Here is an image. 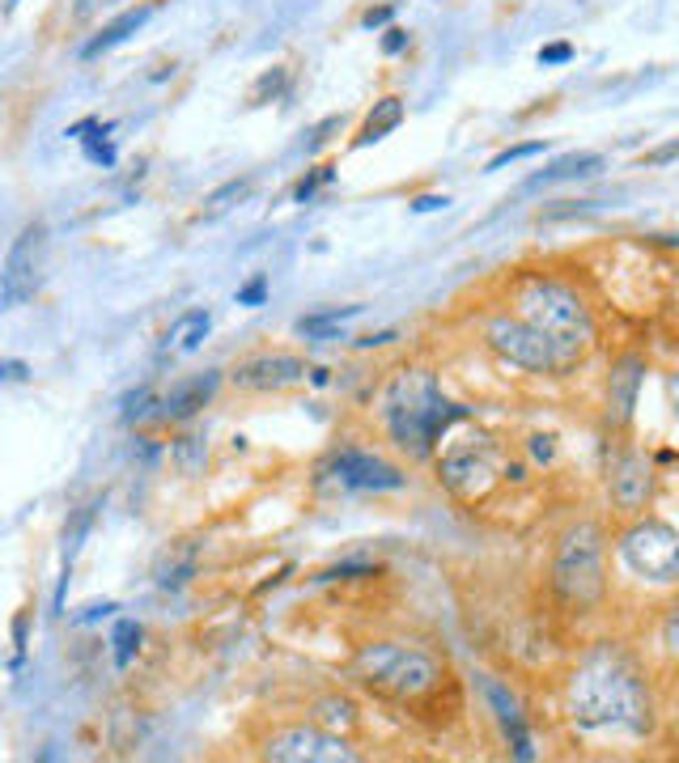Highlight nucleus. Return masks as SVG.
Masks as SVG:
<instances>
[{
    "mask_svg": "<svg viewBox=\"0 0 679 763\" xmlns=\"http://www.w3.org/2000/svg\"><path fill=\"white\" fill-rule=\"evenodd\" d=\"M569 716L578 730H616L629 739H646L655 730L650 688L625 649L599 644L586 653L569 679Z\"/></svg>",
    "mask_w": 679,
    "mask_h": 763,
    "instance_id": "obj_1",
    "label": "nucleus"
},
{
    "mask_svg": "<svg viewBox=\"0 0 679 763\" xmlns=\"http://www.w3.org/2000/svg\"><path fill=\"white\" fill-rule=\"evenodd\" d=\"M383 416H387L391 441L399 450L408 454V458H429L437 450V441L450 433V425L467 420V407L442 399V386H437L434 374L404 369L387 386Z\"/></svg>",
    "mask_w": 679,
    "mask_h": 763,
    "instance_id": "obj_2",
    "label": "nucleus"
},
{
    "mask_svg": "<svg viewBox=\"0 0 679 763\" xmlns=\"http://www.w3.org/2000/svg\"><path fill=\"white\" fill-rule=\"evenodd\" d=\"M353 674L369 692L387 695V700H420L442 683V662L429 658L425 649L413 644H365L353 658Z\"/></svg>",
    "mask_w": 679,
    "mask_h": 763,
    "instance_id": "obj_3",
    "label": "nucleus"
},
{
    "mask_svg": "<svg viewBox=\"0 0 679 763\" xmlns=\"http://www.w3.org/2000/svg\"><path fill=\"white\" fill-rule=\"evenodd\" d=\"M514 302H518V314L539 327L544 335H553L557 344L574 348V353H586L590 339H595V318L586 311V302L565 288L560 281H548V276H527L523 285L514 288Z\"/></svg>",
    "mask_w": 679,
    "mask_h": 763,
    "instance_id": "obj_4",
    "label": "nucleus"
},
{
    "mask_svg": "<svg viewBox=\"0 0 679 763\" xmlns=\"http://www.w3.org/2000/svg\"><path fill=\"white\" fill-rule=\"evenodd\" d=\"M604 530L595 522H578L565 530L557 548V564H553V590L569 611H590L607 590L604 572Z\"/></svg>",
    "mask_w": 679,
    "mask_h": 763,
    "instance_id": "obj_5",
    "label": "nucleus"
},
{
    "mask_svg": "<svg viewBox=\"0 0 679 763\" xmlns=\"http://www.w3.org/2000/svg\"><path fill=\"white\" fill-rule=\"evenodd\" d=\"M485 339L497 357L509 360V365H518V369H527V374H565V369H574L578 357H582V353L557 344L553 335H544L539 327H531L527 318H509V314L488 318Z\"/></svg>",
    "mask_w": 679,
    "mask_h": 763,
    "instance_id": "obj_6",
    "label": "nucleus"
},
{
    "mask_svg": "<svg viewBox=\"0 0 679 763\" xmlns=\"http://www.w3.org/2000/svg\"><path fill=\"white\" fill-rule=\"evenodd\" d=\"M620 560L629 564L641 581H658V586H671L679 577V535L671 522H658L646 518L632 530H625L620 539Z\"/></svg>",
    "mask_w": 679,
    "mask_h": 763,
    "instance_id": "obj_7",
    "label": "nucleus"
},
{
    "mask_svg": "<svg viewBox=\"0 0 679 763\" xmlns=\"http://www.w3.org/2000/svg\"><path fill=\"white\" fill-rule=\"evenodd\" d=\"M43 260H48V225L26 221L13 246H9V255H4V267H0V311H13V306H22L39 293Z\"/></svg>",
    "mask_w": 679,
    "mask_h": 763,
    "instance_id": "obj_8",
    "label": "nucleus"
},
{
    "mask_svg": "<svg viewBox=\"0 0 679 763\" xmlns=\"http://www.w3.org/2000/svg\"><path fill=\"white\" fill-rule=\"evenodd\" d=\"M442 484L459 501H485L488 488L497 484V446L488 437L450 441V450L442 454Z\"/></svg>",
    "mask_w": 679,
    "mask_h": 763,
    "instance_id": "obj_9",
    "label": "nucleus"
},
{
    "mask_svg": "<svg viewBox=\"0 0 679 763\" xmlns=\"http://www.w3.org/2000/svg\"><path fill=\"white\" fill-rule=\"evenodd\" d=\"M264 755L276 763H357V751L344 739L323 734V730H306V725H293V730L272 734Z\"/></svg>",
    "mask_w": 679,
    "mask_h": 763,
    "instance_id": "obj_10",
    "label": "nucleus"
},
{
    "mask_svg": "<svg viewBox=\"0 0 679 763\" xmlns=\"http://www.w3.org/2000/svg\"><path fill=\"white\" fill-rule=\"evenodd\" d=\"M332 476H336L340 488H353V492H395V488H404V476L391 462L362 450H340L332 458Z\"/></svg>",
    "mask_w": 679,
    "mask_h": 763,
    "instance_id": "obj_11",
    "label": "nucleus"
},
{
    "mask_svg": "<svg viewBox=\"0 0 679 763\" xmlns=\"http://www.w3.org/2000/svg\"><path fill=\"white\" fill-rule=\"evenodd\" d=\"M302 378H306V365L293 353H264L234 369V386H243V390H285Z\"/></svg>",
    "mask_w": 679,
    "mask_h": 763,
    "instance_id": "obj_12",
    "label": "nucleus"
},
{
    "mask_svg": "<svg viewBox=\"0 0 679 763\" xmlns=\"http://www.w3.org/2000/svg\"><path fill=\"white\" fill-rule=\"evenodd\" d=\"M485 700H488V709H493V716L501 721V730H506V742H509V751H514V760L531 763L535 742H531V734H527V716H523L518 695L509 692V688H501V683L485 679Z\"/></svg>",
    "mask_w": 679,
    "mask_h": 763,
    "instance_id": "obj_13",
    "label": "nucleus"
},
{
    "mask_svg": "<svg viewBox=\"0 0 679 763\" xmlns=\"http://www.w3.org/2000/svg\"><path fill=\"white\" fill-rule=\"evenodd\" d=\"M221 386V374L217 369H209V374H195V378H183L174 382L166 395L158 399V416L162 420H192L200 407L209 404L213 395H217Z\"/></svg>",
    "mask_w": 679,
    "mask_h": 763,
    "instance_id": "obj_14",
    "label": "nucleus"
},
{
    "mask_svg": "<svg viewBox=\"0 0 679 763\" xmlns=\"http://www.w3.org/2000/svg\"><path fill=\"white\" fill-rule=\"evenodd\" d=\"M607 488H611L616 509H625V513H641V505L650 501V467H646L637 454H620V458L611 462Z\"/></svg>",
    "mask_w": 679,
    "mask_h": 763,
    "instance_id": "obj_15",
    "label": "nucleus"
},
{
    "mask_svg": "<svg viewBox=\"0 0 679 763\" xmlns=\"http://www.w3.org/2000/svg\"><path fill=\"white\" fill-rule=\"evenodd\" d=\"M646 382V360L641 357H625L616 369H611V382H607V407H611V420L616 425H629L632 407H637V390Z\"/></svg>",
    "mask_w": 679,
    "mask_h": 763,
    "instance_id": "obj_16",
    "label": "nucleus"
},
{
    "mask_svg": "<svg viewBox=\"0 0 679 763\" xmlns=\"http://www.w3.org/2000/svg\"><path fill=\"white\" fill-rule=\"evenodd\" d=\"M153 9H158V4H136V9H123L120 18H111V22L102 26L94 39L81 48V60H98V55H107V51H115L120 43H128V39H132V34H136V30H141L149 18H153Z\"/></svg>",
    "mask_w": 679,
    "mask_h": 763,
    "instance_id": "obj_17",
    "label": "nucleus"
},
{
    "mask_svg": "<svg viewBox=\"0 0 679 763\" xmlns=\"http://www.w3.org/2000/svg\"><path fill=\"white\" fill-rule=\"evenodd\" d=\"M209 327H213V314L209 311L179 314V318L170 323V332L162 335V357H188V353H195V348L204 344Z\"/></svg>",
    "mask_w": 679,
    "mask_h": 763,
    "instance_id": "obj_18",
    "label": "nucleus"
},
{
    "mask_svg": "<svg viewBox=\"0 0 679 763\" xmlns=\"http://www.w3.org/2000/svg\"><path fill=\"white\" fill-rule=\"evenodd\" d=\"M94 513H98V501L81 505L73 518H69V526H64V572H60V590H55V616L64 611V594H69V572H73L77 551H81L85 535H90V526H94Z\"/></svg>",
    "mask_w": 679,
    "mask_h": 763,
    "instance_id": "obj_19",
    "label": "nucleus"
},
{
    "mask_svg": "<svg viewBox=\"0 0 679 763\" xmlns=\"http://www.w3.org/2000/svg\"><path fill=\"white\" fill-rule=\"evenodd\" d=\"M599 170H604V157H599V153H569V157L553 162L548 170L531 174V179H527V191L553 187V183H569V179H590V174H599Z\"/></svg>",
    "mask_w": 679,
    "mask_h": 763,
    "instance_id": "obj_20",
    "label": "nucleus"
},
{
    "mask_svg": "<svg viewBox=\"0 0 679 763\" xmlns=\"http://www.w3.org/2000/svg\"><path fill=\"white\" fill-rule=\"evenodd\" d=\"M195 577V543H170L162 556H158V564H153V581L162 586V590H179V586H188Z\"/></svg>",
    "mask_w": 679,
    "mask_h": 763,
    "instance_id": "obj_21",
    "label": "nucleus"
},
{
    "mask_svg": "<svg viewBox=\"0 0 679 763\" xmlns=\"http://www.w3.org/2000/svg\"><path fill=\"white\" fill-rule=\"evenodd\" d=\"M64 136H73V141H81V149H85V157H90L94 166H102V170L115 166V144H111V123H102V120H81V123H73V128H64Z\"/></svg>",
    "mask_w": 679,
    "mask_h": 763,
    "instance_id": "obj_22",
    "label": "nucleus"
},
{
    "mask_svg": "<svg viewBox=\"0 0 679 763\" xmlns=\"http://www.w3.org/2000/svg\"><path fill=\"white\" fill-rule=\"evenodd\" d=\"M251 191H255V179H251V174L221 183L217 191H209V195H204V204H200V221H221L225 213H234L239 204L251 200Z\"/></svg>",
    "mask_w": 679,
    "mask_h": 763,
    "instance_id": "obj_23",
    "label": "nucleus"
},
{
    "mask_svg": "<svg viewBox=\"0 0 679 763\" xmlns=\"http://www.w3.org/2000/svg\"><path fill=\"white\" fill-rule=\"evenodd\" d=\"M404 123V98H383V102H374V111L365 115L362 132H357V149H365V144L383 141V136H391L395 128Z\"/></svg>",
    "mask_w": 679,
    "mask_h": 763,
    "instance_id": "obj_24",
    "label": "nucleus"
},
{
    "mask_svg": "<svg viewBox=\"0 0 679 763\" xmlns=\"http://www.w3.org/2000/svg\"><path fill=\"white\" fill-rule=\"evenodd\" d=\"M357 314H362V306H340V311L306 314V318H297V335H306V339H336L340 323H348V318H357Z\"/></svg>",
    "mask_w": 679,
    "mask_h": 763,
    "instance_id": "obj_25",
    "label": "nucleus"
},
{
    "mask_svg": "<svg viewBox=\"0 0 679 763\" xmlns=\"http://www.w3.org/2000/svg\"><path fill=\"white\" fill-rule=\"evenodd\" d=\"M136 649H141V623L120 620V623H115V632H111V658H115V667H120V670L132 667Z\"/></svg>",
    "mask_w": 679,
    "mask_h": 763,
    "instance_id": "obj_26",
    "label": "nucleus"
},
{
    "mask_svg": "<svg viewBox=\"0 0 679 763\" xmlns=\"http://www.w3.org/2000/svg\"><path fill=\"white\" fill-rule=\"evenodd\" d=\"M174 467H179L183 476H200V471H204V437H195V433L179 437V441H174Z\"/></svg>",
    "mask_w": 679,
    "mask_h": 763,
    "instance_id": "obj_27",
    "label": "nucleus"
},
{
    "mask_svg": "<svg viewBox=\"0 0 679 763\" xmlns=\"http://www.w3.org/2000/svg\"><path fill=\"white\" fill-rule=\"evenodd\" d=\"M290 90V69H267L255 85H251V106H264Z\"/></svg>",
    "mask_w": 679,
    "mask_h": 763,
    "instance_id": "obj_28",
    "label": "nucleus"
},
{
    "mask_svg": "<svg viewBox=\"0 0 679 763\" xmlns=\"http://www.w3.org/2000/svg\"><path fill=\"white\" fill-rule=\"evenodd\" d=\"M158 407V395L149 390V386H141V390H132V395H123L120 404V420L123 425H136V420H145L149 411Z\"/></svg>",
    "mask_w": 679,
    "mask_h": 763,
    "instance_id": "obj_29",
    "label": "nucleus"
},
{
    "mask_svg": "<svg viewBox=\"0 0 679 763\" xmlns=\"http://www.w3.org/2000/svg\"><path fill=\"white\" fill-rule=\"evenodd\" d=\"M327 183H336V166H318V170H311L297 187H293V204H311L315 200L318 191L327 187Z\"/></svg>",
    "mask_w": 679,
    "mask_h": 763,
    "instance_id": "obj_30",
    "label": "nucleus"
},
{
    "mask_svg": "<svg viewBox=\"0 0 679 763\" xmlns=\"http://www.w3.org/2000/svg\"><path fill=\"white\" fill-rule=\"evenodd\" d=\"M548 144L544 141H531V144H514V149H506V153H497L493 162H488V174H497V170H506V166H514V162H527V157H539Z\"/></svg>",
    "mask_w": 679,
    "mask_h": 763,
    "instance_id": "obj_31",
    "label": "nucleus"
},
{
    "mask_svg": "<svg viewBox=\"0 0 679 763\" xmlns=\"http://www.w3.org/2000/svg\"><path fill=\"white\" fill-rule=\"evenodd\" d=\"M318 721H327V725H353L357 716H353V704H348V700H323V704H318Z\"/></svg>",
    "mask_w": 679,
    "mask_h": 763,
    "instance_id": "obj_32",
    "label": "nucleus"
},
{
    "mask_svg": "<svg viewBox=\"0 0 679 763\" xmlns=\"http://www.w3.org/2000/svg\"><path fill=\"white\" fill-rule=\"evenodd\" d=\"M340 128H344V115H327V120L318 123V128H311V141H306V153H318L323 144H332V136H336Z\"/></svg>",
    "mask_w": 679,
    "mask_h": 763,
    "instance_id": "obj_33",
    "label": "nucleus"
},
{
    "mask_svg": "<svg viewBox=\"0 0 679 763\" xmlns=\"http://www.w3.org/2000/svg\"><path fill=\"white\" fill-rule=\"evenodd\" d=\"M267 302V276L260 272V276H251L243 288H239V306H264Z\"/></svg>",
    "mask_w": 679,
    "mask_h": 763,
    "instance_id": "obj_34",
    "label": "nucleus"
},
{
    "mask_svg": "<svg viewBox=\"0 0 679 763\" xmlns=\"http://www.w3.org/2000/svg\"><path fill=\"white\" fill-rule=\"evenodd\" d=\"M374 564H336V569L318 572V581H348V577H374Z\"/></svg>",
    "mask_w": 679,
    "mask_h": 763,
    "instance_id": "obj_35",
    "label": "nucleus"
},
{
    "mask_svg": "<svg viewBox=\"0 0 679 763\" xmlns=\"http://www.w3.org/2000/svg\"><path fill=\"white\" fill-rule=\"evenodd\" d=\"M574 60V48L569 43H548V48H539V64L544 69H557V64H569Z\"/></svg>",
    "mask_w": 679,
    "mask_h": 763,
    "instance_id": "obj_36",
    "label": "nucleus"
},
{
    "mask_svg": "<svg viewBox=\"0 0 679 763\" xmlns=\"http://www.w3.org/2000/svg\"><path fill=\"white\" fill-rule=\"evenodd\" d=\"M408 48V30H399V26H391L387 34H383V55H399V51Z\"/></svg>",
    "mask_w": 679,
    "mask_h": 763,
    "instance_id": "obj_37",
    "label": "nucleus"
},
{
    "mask_svg": "<svg viewBox=\"0 0 679 763\" xmlns=\"http://www.w3.org/2000/svg\"><path fill=\"white\" fill-rule=\"evenodd\" d=\"M30 378V365L26 360H0V386L4 382H26Z\"/></svg>",
    "mask_w": 679,
    "mask_h": 763,
    "instance_id": "obj_38",
    "label": "nucleus"
},
{
    "mask_svg": "<svg viewBox=\"0 0 679 763\" xmlns=\"http://www.w3.org/2000/svg\"><path fill=\"white\" fill-rule=\"evenodd\" d=\"M391 18H395V9L391 4H378V9H369L362 18V26L365 30H383V26H391Z\"/></svg>",
    "mask_w": 679,
    "mask_h": 763,
    "instance_id": "obj_39",
    "label": "nucleus"
},
{
    "mask_svg": "<svg viewBox=\"0 0 679 763\" xmlns=\"http://www.w3.org/2000/svg\"><path fill=\"white\" fill-rule=\"evenodd\" d=\"M450 200L446 195H420V200H413V213H437V208H446Z\"/></svg>",
    "mask_w": 679,
    "mask_h": 763,
    "instance_id": "obj_40",
    "label": "nucleus"
},
{
    "mask_svg": "<svg viewBox=\"0 0 679 763\" xmlns=\"http://www.w3.org/2000/svg\"><path fill=\"white\" fill-rule=\"evenodd\" d=\"M115 611V602H94V607H85V616H81V623L98 620V616H111Z\"/></svg>",
    "mask_w": 679,
    "mask_h": 763,
    "instance_id": "obj_41",
    "label": "nucleus"
},
{
    "mask_svg": "<svg viewBox=\"0 0 679 763\" xmlns=\"http://www.w3.org/2000/svg\"><path fill=\"white\" fill-rule=\"evenodd\" d=\"M531 450H535V458H553V437H531Z\"/></svg>",
    "mask_w": 679,
    "mask_h": 763,
    "instance_id": "obj_42",
    "label": "nucleus"
},
{
    "mask_svg": "<svg viewBox=\"0 0 679 763\" xmlns=\"http://www.w3.org/2000/svg\"><path fill=\"white\" fill-rule=\"evenodd\" d=\"M395 339V332H378V335H365V339H357L362 348H383V344H391Z\"/></svg>",
    "mask_w": 679,
    "mask_h": 763,
    "instance_id": "obj_43",
    "label": "nucleus"
},
{
    "mask_svg": "<svg viewBox=\"0 0 679 763\" xmlns=\"http://www.w3.org/2000/svg\"><path fill=\"white\" fill-rule=\"evenodd\" d=\"M13 641H18V653H26V611L13 620Z\"/></svg>",
    "mask_w": 679,
    "mask_h": 763,
    "instance_id": "obj_44",
    "label": "nucleus"
},
{
    "mask_svg": "<svg viewBox=\"0 0 679 763\" xmlns=\"http://www.w3.org/2000/svg\"><path fill=\"white\" fill-rule=\"evenodd\" d=\"M306 374H311V382H315V386H327V382H332V378H327V369H306Z\"/></svg>",
    "mask_w": 679,
    "mask_h": 763,
    "instance_id": "obj_45",
    "label": "nucleus"
},
{
    "mask_svg": "<svg viewBox=\"0 0 679 763\" xmlns=\"http://www.w3.org/2000/svg\"><path fill=\"white\" fill-rule=\"evenodd\" d=\"M18 13V0H4V18H13Z\"/></svg>",
    "mask_w": 679,
    "mask_h": 763,
    "instance_id": "obj_46",
    "label": "nucleus"
}]
</instances>
